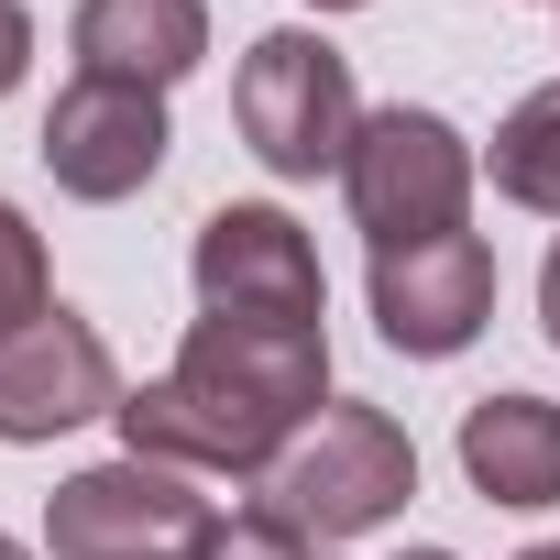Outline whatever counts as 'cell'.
I'll return each mask as SVG.
<instances>
[{
  "mask_svg": "<svg viewBox=\"0 0 560 560\" xmlns=\"http://www.w3.org/2000/svg\"><path fill=\"white\" fill-rule=\"evenodd\" d=\"M330 407V330L287 319H198L154 385L121 396V451L165 472H275L308 418Z\"/></svg>",
  "mask_w": 560,
  "mask_h": 560,
  "instance_id": "1",
  "label": "cell"
},
{
  "mask_svg": "<svg viewBox=\"0 0 560 560\" xmlns=\"http://www.w3.org/2000/svg\"><path fill=\"white\" fill-rule=\"evenodd\" d=\"M418 494V451L385 407H319L264 472V516H287L298 538H363Z\"/></svg>",
  "mask_w": 560,
  "mask_h": 560,
  "instance_id": "2",
  "label": "cell"
},
{
  "mask_svg": "<svg viewBox=\"0 0 560 560\" xmlns=\"http://www.w3.org/2000/svg\"><path fill=\"white\" fill-rule=\"evenodd\" d=\"M242 143L275 165V176H341L352 165V132H363V100H352V56L319 45V34H264L242 56Z\"/></svg>",
  "mask_w": 560,
  "mask_h": 560,
  "instance_id": "3",
  "label": "cell"
},
{
  "mask_svg": "<svg viewBox=\"0 0 560 560\" xmlns=\"http://www.w3.org/2000/svg\"><path fill=\"white\" fill-rule=\"evenodd\" d=\"M341 198H352V220L374 231V253H396V242H440V231H462V209H472V143L440 121V110H374L363 132H352V165H341Z\"/></svg>",
  "mask_w": 560,
  "mask_h": 560,
  "instance_id": "4",
  "label": "cell"
},
{
  "mask_svg": "<svg viewBox=\"0 0 560 560\" xmlns=\"http://www.w3.org/2000/svg\"><path fill=\"white\" fill-rule=\"evenodd\" d=\"M209 527H220L209 494H187V472L132 462V451L67 472L56 505H45V549L56 560H198Z\"/></svg>",
  "mask_w": 560,
  "mask_h": 560,
  "instance_id": "5",
  "label": "cell"
},
{
  "mask_svg": "<svg viewBox=\"0 0 560 560\" xmlns=\"http://www.w3.org/2000/svg\"><path fill=\"white\" fill-rule=\"evenodd\" d=\"M187 275H198V308H209V319H287V330H319V308H330L308 231H298L287 209H253V198L198 220Z\"/></svg>",
  "mask_w": 560,
  "mask_h": 560,
  "instance_id": "6",
  "label": "cell"
},
{
  "mask_svg": "<svg viewBox=\"0 0 560 560\" xmlns=\"http://www.w3.org/2000/svg\"><path fill=\"white\" fill-rule=\"evenodd\" d=\"M121 363L110 341L78 319V308H45L23 330H0V440L34 451V440H67L89 418H121Z\"/></svg>",
  "mask_w": 560,
  "mask_h": 560,
  "instance_id": "7",
  "label": "cell"
},
{
  "mask_svg": "<svg viewBox=\"0 0 560 560\" xmlns=\"http://www.w3.org/2000/svg\"><path fill=\"white\" fill-rule=\"evenodd\" d=\"M165 143H176V132H165V100H154V89H121V78H67L56 110H45V176H56L67 198H89V209L154 187Z\"/></svg>",
  "mask_w": 560,
  "mask_h": 560,
  "instance_id": "8",
  "label": "cell"
},
{
  "mask_svg": "<svg viewBox=\"0 0 560 560\" xmlns=\"http://www.w3.org/2000/svg\"><path fill=\"white\" fill-rule=\"evenodd\" d=\"M483 319H494V253H483L472 231L374 253V330H385L407 363H451Z\"/></svg>",
  "mask_w": 560,
  "mask_h": 560,
  "instance_id": "9",
  "label": "cell"
},
{
  "mask_svg": "<svg viewBox=\"0 0 560 560\" xmlns=\"http://www.w3.org/2000/svg\"><path fill=\"white\" fill-rule=\"evenodd\" d=\"M78 78H121V89H176L209 56V0H78Z\"/></svg>",
  "mask_w": 560,
  "mask_h": 560,
  "instance_id": "10",
  "label": "cell"
},
{
  "mask_svg": "<svg viewBox=\"0 0 560 560\" xmlns=\"http://www.w3.org/2000/svg\"><path fill=\"white\" fill-rule=\"evenodd\" d=\"M462 472L483 505H560V407L549 396H483L462 407Z\"/></svg>",
  "mask_w": 560,
  "mask_h": 560,
  "instance_id": "11",
  "label": "cell"
},
{
  "mask_svg": "<svg viewBox=\"0 0 560 560\" xmlns=\"http://www.w3.org/2000/svg\"><path fill=\"white\" fill-rule=\"evenodd\" d=\"M494 198H516V209H538V220H560V78L549 89H527L505 121H494Z\"/></svg>",
  "mask_w": 560,
  "mask_h": 560,
  "instance_id": "12",
  "label": "cell"
},
{
  "mask_svg": "<svg viewBox=\"0 0 560 560\" xmlns=\"http://www.w3.org/2000/svg\"><path fill=\"white\" fill-rule=\"evenodd\" d=\"M56 298H45V242H34V220L0 198V330H23V319H45Z\"/></svg>",
  "mask_w": 560,
  "mask_h": 560,
  "instance_id": "13",
  "label": "cell"
},
{
  "mask_svg": "<svg viewBox=\"0 0 560 560\" xmlns=\"http://www.w3.org/2000/svg\"><path fill=\"white\" fill-rule=\"evenodd\" d=\"M198 560H308V538H298L287 516H264V505H253V516H220V527L198 538Z\"/></svg>",
  "mask_w": 560,
  "mask_h": 560,
  "instance_id": "14",
  "label": "cell"
},
{
  "mask_svg": "<svg viewBox=\"0 0 560 560\" xmlns=\"http://www.w3.org/2000/svg\"><path fill=\"white\" fill-rule=\"evenodd\" d=\"M23 67H34V12H23V0H0V100L23 89Z\"/></svg>",
  "mask_w": 560,
  "mask_h": 560,
  "instance_id": "15",
  "label": "cell"
},
{
  "mask_svg": "<svg viewBox=\"0 0 560 560\" xmlns=\"http://www.w3.org/2000/svg\"><path fill=\"white\" fill-rule=\"evenodd\" d=\"M538 319H549V341H560V242H549V264H538Z\"/></svg>",
  "mask_w": 560,
  "mask_h": 560,
  "instance_id": "16",
  "label": "cell"
},
{
  "mask_svg": "<svg viewBox=\"0 0 560 560\" xmlns=\"http://www.w3.org/2000/svg\"><path fill=\"white\" fill-rule=\"evenodd\" d=\"M516 560H560V538H538V549H516Z\"/></svg>",
  "mask_w": 560,
  "mask_h": 560,
  "instance_id": "17",
  "label": "cell"
},
{
  "mask_svg": "<svg viewBox=\"0 0 560 560\" xmlns=\"http://www.w3.org/2000/svg\"><path fill=\"white\" fill-rule=\"evenodd\" d=\"M308 12H363V0H308Z\"/></svg>",
  "mask_w": 560,
  "mask_h": 560,
  "instance_id": "18",
  "label": "cell"
},
{
  "mask_svg": "<svg viewBox=\"0 0 560 560\" xmlns=\"http://www.w3.org/2000/svg\"><path fill=\"white\" fill-rule=\"evenodd\" d=\"M0 560H34V549H23V538H0Z\"/></svg>",
  "mask_w": 560,
  "mask_h": 560,
  "instance_id": "19",
  "label": "cell"
},
{
  "mask_svg": "<svg viewBox=\"0 0 560 560\" xmlns=\"http://www.w3.org/2000/svg\"><path fill=\"white\" fill-rule=\"evenodd\" d=\"M407 560H451V549H407Z\"/></svg>",
  "mask_w": 560,
  "mask_h": 560,
  "instance_id": "20",
  "label": "cell"
}]
</instances>
